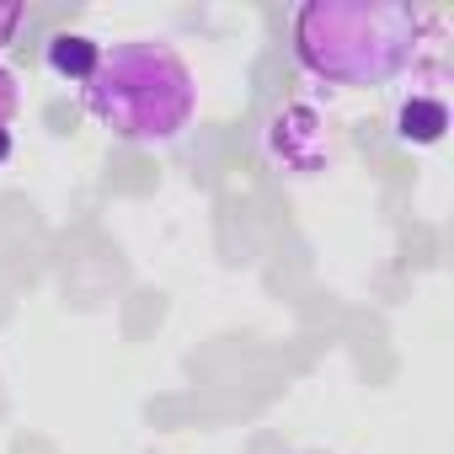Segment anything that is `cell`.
<instances>
[{"label": "cell", "mask_w": 454, "mask_h": 454, "mask_svg": "<svg viewBox=\"0 0 454 454\" xmlns=\"http://www.w3.org/2000/svg\"><path fill=\"white\" fill-rule=\"evenodd\" d=\"M81 97L86 113L129 145H176L198 118V75L160 38H123L102 49Z\"/></svg>", "instance_id": "6da1fadb"}, {"label": "cell", "mask_w": 454, "mask_h": 454, "mask_svg": "<svg viewBox=\"0 0 454 454\" xmlns=\"http://www.w3.org/2000/svg\"><path fill=\"white\" fill-rule=\"evenodd\" d=\"M443 129H449V102L438 91H411L395 113V134L406 145H438Z\"/></svg>", "instance_id": "277c9868"}, {"label": "cell", "mask_w": 454, "mask_h": 454, "mask_svg": "<svg viewBox=\"0 0 454 454\" xmlns=\"http://www.w3.org/2000/svg\"><path fill=\"white\" fill-rule=\"evenodd\" d=\"M262 150H268V160L278 171L316 176V171L332 166V129H326V118L310 102H289V107L273 113V123L262 134Z\"/></svg>", "instance_id": "3957f363"}, {"label": "cell", "mask_w": 454, "mask_h": 454, "mask_svg": "<svg viewBox=\"0 0 454 454\" xmlns=\"http://www.w3.org/2000/svg\"><path fill=\"white\" fill-rule=\"evenodd\" d=\"M12 155V134H0V160H6Z\"/></svg>", "instance_id": "ba28073f"}, {"label": "cell", "mask_w": 454, "mask_h": 454, "mask_svg": "<svg viewBox=\"0 0 454 454\" xmlns=\"http://www.w3.org/2000/svg\"><path fill=\"white\" fill-rule=\"evenodd\" d=\"M422 38V17L401 0H305L294 12V54L326 86L395 81Z\"/></svg>", "instance_id": "7a4b0ae2"}, {"label": "cell", "mask_w": 454, "mask_h": 454, "mask_svg": "<svg viewBox=\"0 0 454 454\" xmlns=\"http://www.w3.org/2000/svg\"><path fill=\"white\" fill-rule=\"evenodd\" d=\"M17 107H22V81H17L12 65H0V134H6V123L17 118Z\"/></svg>", "instance_id": "8992f818"}, {"label": "cell", "mask_w": 454, "mask_h": 454, "mask_svg": "<svg viewBox=\"0 0 454 454\" xmlns=\"http://www.w3.org/2000/svg\"><path fill=\"white\" fill-rule=\"evenodd\" d=\"M43 59H49V70H54L59 81L86 86V81H91V70H97V59H102V43H97V38H86V33H54V38H49V49H43Z\"/></svg>", "instance_id": "5b68a950"}, {"label": "cell", "mask_w": 454, "mask_h": 454, "mask_svg": "<svg viewBox=\"0 0 454 454\" xmlns=\"http://www.w3.org/2000/svg\"><path fill=\"white\" fill-rule=\"evenodd\" d=\"M22 6H17V0H0V49H6L12 38H17V27H22Z\"/></svg>", "instance_id": "52a82bcc"}]
</instances>
